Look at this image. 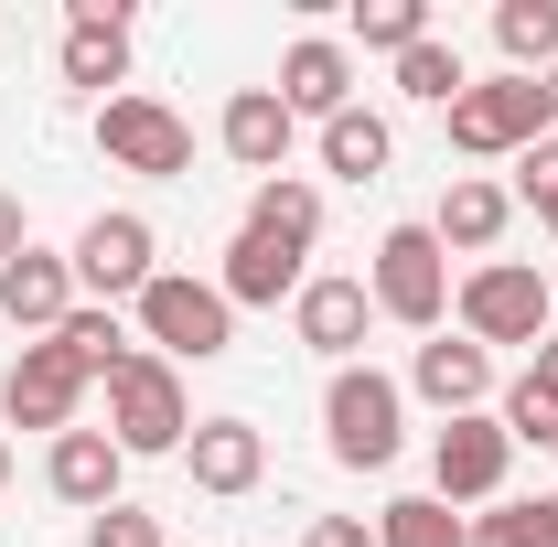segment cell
Returning a JSON list of instances; mask_svg holds the SVG:
<instances>
[{
  "label": "cell",
  "mask_w": 558,
  "mask_h": 547,
  "mask_svg": "<svg viewBox=\"0 0 558 547\" xmlns=\"http://www.w3.org/2000/svg\"><path fill=\"white\" fill-rule=\"evenodd\" d=\"M323 440H333L344 473H387V462L409 451V387L376 376V365H333V387H323Z\"/></svg>",
  "instance_id": "obj_1"
},
{
  "label": "cell",
  "mask_w": 558,
  "mask_h": 547,
  "mask_svg": "<svg viewBox=\"0 0 558 547\" xmlns=\"http://www.w3.org/2000/svg\"><path fill=\"white\" fill-rule=\"evenodd\" d=\"M365 301H376V323H398V333H440V323H451V247H440L429 226H387V236H376V269H365Z\"/></svg>",
  "instance_id": "obj_2"
},
{
  "label": "cell",
  "mask_w": 558,
  "mask_h": 547,
  "mask_svg": "<svg viewBox=\"0 0 558 547\" xmlns=\"http://www.w3.org/2000/svg\"><path fill=\"white\" fill-rule=\"evenodd\" d=\"M130 312H140V333H150V354H161V365H215V354L236 343L226 290H215V279H194V269H161Z\"/></svg>",
  "instance_id": "obj_3"
},
{
  "label": "cell",
  "mask_w": 558,
  "mask_h": 547,
  "mask_svg": "<svg viewBox=\"0 0 558 547\" xmlns=\"http://www.w3.org/2000/svg\"><path fill=\"white\" fill-rule=\"evenodd\" d=\"M537 139H548V86L537 75H473L451 97V150L462 161H515Z\"/></svg>",
  "instance_id": "obj_4"
},
{
  "label": "cell",
  "mask_w": 558,
  "mask_h": 547,
  "mask_svg": "<svg viewBox=\"0 0 558 547\" xmlns=\"http://www.w3.org/2000/svg\"><path fill=\"white\" fill-rule=\"evenodd\" d=\"M108 440L150 462V451H183L194 440V398H183V365H161V354H130L119 376H108Z\"/></svg>",
  "instance_id": "obj_5"
},
{
  "label": "cell",
  "mask_w": 558,
  "mask_h": 547,
  "mask_svg": "<svg viewBox=\"0 0 558 547\" xmlns=\"http://www.w3.org/2000/svg\"><path fill=\"white\" fill-rule=\"evenodd\" d=\"M451 312H462V333L484 343V354H494V343H548V323H558V312H548V279L526 269V258H484V269H462V279H451Z\"/></svg>",
  "instance_id": "obj_6"
},
{
  "label": "cell",
  "mask_w": 558,
  "mask_h": 547,
  "mask_svg": "<svg viewBox=\"0 0 558 547\" xmlns=\"http://www.w3.org/2000/svg\"><path fill=\"white\" fill-rule=\"evenodd\" d=\"M97 150H108L119 172H140V183H183V172H194V130H183L161 97H140V86L97 108Z\"/></svg>",
  "instance_id": "obj_7"
},
{
  "label": "cell",
  "mask_w": 558,
  "mask_h": 547,
  "mask_svg": "<svg viewBox=\"0 0 558 547\" xmlns=\"http://www.w3.org/2000/svg\"><path fill=\"white\" fill-rule=\"evenodd\" d=\"M161 279V236H150V215H97L86 236H75V290L97 301V312H119V301H140Z\"/></svg>",
  "instance_id": "obj_8"
},
{
  "label": "cell",
  "mask_w": 558,
  "mask_h": 547,
  "mask_svg": "<svg viewBox=\"0 0 558 547\" xmlns=\"http://www.w3.org/2000/svg\"><path fill=\"white\" fill-rule=\"evenodd\" d=\"M86 387H97V376L44 333V343H22V354H11V376H0V418H11V429H54V440H65L75 409H86Z\"/></svg>",
  "instance_id": "obj_9"
},
{
  "label": "cell",
  "mask_w": 558,
  "mask_h": 547,
  "mask_svg": "<svg viewBox=\"0 0 558 547\" xmlns=\"http://www.w3.org/2000/svg\"><path fill=\"white\" fill-rule=\"evenodd\" d=\"M505 462H515V440H505L494 409L440 418V440H429V494H440V505H505Z\"/></svg>",
  "instance_id": "obj_10"
},
{
  "label": "cell",
  "mask_w": 558,
  "mask_h": 547,
  "mask_svg": "<svg viewBox=\"0 0 558 547\" xmlns=\"http://www.w3.org/2000/svg\"><path fill=\"white\" fill-rule=\"evenodd\" d=\"M54 65H65V86H86L97 108H108V86L130 97V11H119V0H75V11H65V54H54Z\"/></svg>",
  "instance_id": "obj_11"
},
{
  "label": "cell",
  "mask_w": 558,
  "mask_h": 547,
  "mask_svg": "<svg viewBox=\"0 0 558 547\" xmlns=\"http://www.w3.org/2000/svg\"><path fill=\"white\" fill-rule=\"evenodd\" d=\"M215 139H226V161H236V172L279 183V172H290V139H301V119L279 108V86H236V97H226V119H215Z\"/></svg>",
  "instance_id": "obj_12"
},
{
  "label": "cell",
  "mask_w": 558,
  "mask_h": 547,
  "mask_svg": "<svg viewBox=\"0 0 558 547\" xmlns=\"http://www.w3.org/2000/svg\"><path fill=\"white\" fill-rule=\"evenodd\" d=\"M279 108H290V119H344L354 108V44L301 33V44L279 54Z\"/></svg>",
  "instance_id": "obj_13"
},
{
  "label": "cell",
  "mask_w": 558,
  "mask_h": 547,
  "mask_svg": "<svg viewBox=\"0 0 558 547\" xmlns=\"http://www.w3.org/2000/svg\"><path fill=\"white\" fill-rule=\"evenodd\" d=\"M365 323H376L365 279H301V301H290V333L312 343L323 365H354L365 354Z\"/></svg>",
  "instance_id": "obj_14"
},
{
  "label": "cell",
  "mask_w": 558,
  "mask_h": 547,
  "mask_svg": "<svg viewBox=\"0 0 558 547\" xmlns=\"http://www.w3.org/2000/svg\"><path fill=\"white\" fill-rule=\"evenodd\" d=\"M409 398H429L440 418H473L494 398V354L473 333H451V343H418L409 354Z\"/></svg>",
  "instance_id": "obj_15"
},
{
  "label": "cell",
  "mask_w": 558,
  "mask_h": 547,
  "mask_svg": "<svg viewBox=\"0 0 558 547\" xmlns=\"http://www.w3.org/2000/svg\"><path fill=\"white\" fill-rule=\"evenodd\" d=\"M119 473H130V451L108 429H65L44 451V483H54V505H75V515H108L119 505Z\"/></svg>",
  "instance_id": "obj_16"
},
{
  "label": "cell",
  "mask_w": 558,
  "mask_h": 547,
  "mask_svg": "<svg viewBox=\"0 0 558 547\" xmlns=\"http://www.w3.org/2000/svg\"><path fill=\"white\" fill-rule=\"evenodd\" d=\"M183 462H194V494H258V473H269V440L247 429V418H194V440H183Z\"/></svg>",
  "instance_id": "obj_17"
},
{
  "label": "cell",
  "mask_w": 558,
  "mask_h": 547,
  "mask_svg": "<svg viewBox=\"0 0 558 547\" xmlns=\"http://www.w3.org/2000/svg\"><path fill=\"white\" fill-rule=\"evenodd\" d=\"M65 312H75V258H54V247H22V258L0 269V323H22V333L44 343Z\"/></svg>",
  "instance_id": "obj_18"
},
{
  "label": "cell",
  "mask_w": 558,
  "mask_h": 547,
  "mask_svg": "<svg viewBox=\"0 0 558 547\" xmlns=\"http://www.w3.org/2000/svg\"><path fill=\"white\" fill-rule=\"evenodd\" d=\"M505 226H515V194L484 183V172H451V194H440V215H429V236H440L451 258H494Z\"/></svg>",
  "instance_id": "obj_19"
},
{
  "label": "cell",
  "mask_w": 558,
  "mask_h": 547,
  "mask_svg": "<svg viewBox=\"0 0 558 547\" xmlns=\"http://www.w3.org/2000/svg\"><path fill=\"white\" fill-rule=\"evenodd\" d=\"M215 290H226V312H269V301H301V258L236 226V236H226V269H215Z\"/></svg>",
  "instance_id": "obj_20"
},
{
  "label": "cell",
  "mask_w": 558,
  "mask_h": 547,
  "mask_svg": "<svg viewBox=\"0 0 558 547\" xmlns=\"http://www.w3.org/2000/svg\"><path fill=\"white\" fill-rule=\"evenodd\" d=\"M247 236H269V247H290V258H312V247H323V183H301V172L258 183V194H247Z\"/></svg>",
  "instance_id": "obj_21"
},
{
  "label": "cell",
  "mask_w": 558,
  "mask_h": 547,
  "mask_svg": "<svg viewBox=\"0 0 558 547\" xmlns=\"http://www.w3.org/2000/svg\"><path fill=\"white\" fill-rule=\"evenodd\" d=\"M494 54H505V75H548L558 65V0H494Z\"/></svg>",
  "instance_id": "obj_22"
},
{
  "label": "cell",
  "mask_w": 558,
  "mask_h": 547,
  "mask_svg": "<svg viewBox=\"0 0 558 547\" xmlns=\"http://www.w3.org/2000/svg\"><path fill=\"white\" fill-rule=\"evenodd\" d=\"M387 150H398V130H387L376 108L323 119V172H333V183H376V172H387Z\"/></svg>",
  "instance_id": "obj_23"
},
{
  "label": "cell",
  "mask_w": 558,
  "mask_h": 547,
  "mask_svg": "<svg viewBox=\"0 0 558 547\" xmlns=\"http://www.w3.org/2000/svg\"><path fill=\"white\" fill-rule=\"evenodd\" d=\"M54 343H65L75 365H86V376H97V387H108V376H119V365H130L140 343L119 333V312H97V301H75L65 323H54Z\"/></svg>",
  "instance_id": "obj_24"
},
{
  "label": "cell",
  "mask_w": 558,
  "mask_h": 547,
  "mask_svg": "<svg viewBox=\"0 0 558 547\" xmlns=\"http://www.w3.org/2000/svg\"><path fill=\"white\" fill-rule=\"evenodd\" d=\"M376 547H462V515H451L440 494H398V505L376 515Z\"/></svg>",
  "instance_id": "obj_25"
},
{
  "label": "cell",
  "mask_w": 558,
  "mask_h": 547,
  "mask_svg": "<svg viewBox=\"0 0 558 547\" xmlns=\"http://www.w3.org/2000/svg\"><path fill=\"white\" fill-rule=\"evenodd\" d=\"M462 86H473V75H462V54H451L440 33H429V44H409V54H398V97H418V108H451Z\"/></svg>",
  "instance_id": "obj_26"
},
{
  "label": "cell",
  "mask_w": 558,
  "mask_h": 547,
  "mask_svg": "<svg viewBox=\"0 0 558 547\" xmlns=\"http://www.w3.org/2000/svg\"><path fill=\"white\" fill-rule=\"evenodd\" d=\"M354 44H365V54H409V44H429V0H354Z\"/></svg>",
  "instance_id": "obj_27"
},
{
  "label": "cell",
  "mask_w": 558,
  "mask_h": 547,
  "mask_svg": "<svg viewBox=\"0 0 558 547\" xmlns=\"http://www.w3.org/2000/svg\"><path fill=\"white\" fill-rule=\"evenodd\" d=\"M494 418H505V440H537V451L558 440V398L537 387V376H515V387L494 398Z\"/></svg>",
  "instance_id": "obj_28"
},
{
  "label": "cell",
  "mask_w": 558,
  "mask_h": 547,
  "mask_svg": "<svg viewBox=\"0 0 558 547\" xmlns=\"http://www.w3.org/2000/svg\"><path fill=\"white\" fill-rule=\"evenodd\" d=\"M515 205H526V215L558 236V130L537 139V150H515Z\"/></svg>",
  "instance_id": "obj_29"
},
{
  "label": "cell",
  "mask_w": 558,
  "mask_h": 547,
  "mask_svg": "<svg viewBox=\"0 0 558 547\" xmlns=\"http://www.w3.org/2000/svg\"><path fill=\"white\" fill-rule=\"evenodd\" d=\"M462 547H537V505H484V515H462Z\"/></svg>",
  "instance_id": "obj_30"
},
{
  "label": "cell",
  "mask_w": 558,
  "mask_h": 547,
  "mask_svg": "<svg viewBox=\"0 0 558 547\" xmlns=\"http://www.w3.org/2000/svg\"><path fill=\"white\" fill-rule=\"evenodd\" d=\"M86 547H172V537H161V515H140V505H108V515H86Z\"/></svg>",
  "instance_id": "obj_31"
},
{
  "label": "cell",
  "mask_w": 558,
  "mask_h": 547,
  "mask_svg": "<svg viewBox=\"0 0 558 547\" xmlns=\"http://www.w3.org/2000/svg\"><path fill=\"white\" fill-rule=\"evenodd\" d=\"M301 547H376V526H354V515H312V537Z\"/></svg>",
  "instance_id": "obj_32"
},
{
  "label": "cell",
  "mask_w": 558,
  "mask_h": 547,
  "mask_svg": "<svg viewBox=\"0 0 558 547\" xmlns=\"http://www.w3.org/2000/svg\"><path fill=\"white\" fill-rule=\"evenodd\" d=\"M22 247H33V226H22V205H11V194H0V269H11Z\"/></svg>",
  "instance_id": "obj_33"
},
{
  "label": "cell",
  "mask_w": 558,
  "mask_h": 547,
  "mask_svg": "<svg viewBox=\"0 0 558 547\" xmlns=\"http://www.w3.org/2000/svg\"><path fill=\"white\" fill-rule=\"evenodd\" d=\"M526 376H537V387H548V398H558V333L537 343V365H526Z\"/></svg>",
  "instance_id": "obj_34"
},
{
  "label": "cell",
  "mask_w": 558,
  "mask_h": 547,
  "mask_svg": "<svg viewBox=\"0 0 558 547\" xmlns=\"http://www.w3.org/2000/svg\"><path fill=\"white\" fill-rule=\"evenodd\" d=\"M537 505V547H558V494H526Z\"/></svg>",
  "instance_id": "obj_35"
},
{
  "label": "cell",
  "mask_w": 558,
  "mask_h": 547,
  "mask_svg": "<svg viewBox=\"0 0 558 547\" xmlns=\"http://www.w3.org/2000/svg\"><path fill=\"white\" fill-rule=\"evenodd\" d=\"M537 86H548V130H558V65H548V75H537Z\"/></svg>",
  "instance_id": "obj_36"
},
{
  "label": "cell",
  "mask_w": 558,
  "mask_h": 547,
  "mask_svg": "<svg viewBox=\"0 0 558 547\" xmlns=\"http://www.w3.org/2000/svg\"><path fill=\"white\" fill-rule=\"evenodd\" d=\"M548 312H558V269H548Z\"/></svg>",
  "instance_id": "obj_37"
},
{
  "label": "cell",
  "mask_w": 558,
  "mask_h": 547,
  "mask_svg": "<svg viewBox=\"0 0 558 547\" xmlns=\"http://www.w3.org/2000/svg\"><path fill=\"white\" fill-rule=\"evenodd\" d=\"M0 483H11V451H0Z\"/></svg>",
  "instance_id": "obj_38"
},
{
  "label": "cell",
  "mask_w": 558,
  "mask_h": 547,
  "mask_svg": "<svg viewBox=\"0 0 558 547\" xmlns=\"http://www.w3.org/2000/svg\"><path fill=\"white\" fill-rule=\"evenodd\" d=\"M548 451H558V440H548Z\"/></svg>",
  "instance_id": "obj_39"
}]
</instances>
